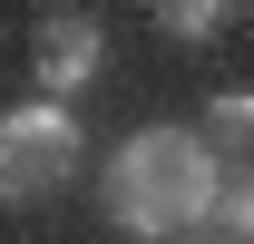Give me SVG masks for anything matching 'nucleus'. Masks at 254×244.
Wrapping results in <instances>:
<instances>
[{
	"mask_svg": "<svg viewBox=\"0 0 254 244\" xmlns=\"http://www.w3.org/2000/svg\"><path fill=\"white\" fill-rule=\"evenodd\" d=\"M225 195V166L195 127H137L108 166V215L147 244H176V235H205V215Z\"/></svg>",
	"mask_w": 254,
	"mask_h": 244,
	"instance_id": "f257e3e1",
	"label": "nucleus"
},
{
	"mask_svg": "<svg viewBox=\"0 0 254 244\" xmlns=\"http://www.w3.org/2000/svg\"><path fill=\"white\" fill-rule=\"evenodd\" d=\"M78 118H68L59 98H30V108H10L0 118V205H49L68 176H78Z\"/></svg>",
	"mask_w": 254,
	"mask_h": 244,
	"instance_id": "f03ea898",
	"label": "nucleus"
},
{
	"mask_svg": "<svg viewBox=\"0 0 254 244\" xmlns=\"http://www.w3.org/2000/svg\"><path fill=\"white\" fill-rule=\"evenodd\" d=\"M30 68H39V98H78L108 68V30H98V10H39V30H30Z\"/></svg>",
	"mask_w": 254,
	"mask_h": 244,
	"instance_id": "7ed1b4c3",
	"label": "nucleus"
},
{
	"mask_svg": "<svg viewBox=\"0 0 254 244\" xmlns=\"http://www.w3.org/2000/svg\"><path fill=\"white\" fill-rule=\"evenodd\" d=\"M205 147H254V88L205 98Z\"/></svg>",
	"mask_w": 254,
	"mask_h": 244,
	"instance_id": "20e7f679",
	"label": "nucleus"
},
{
	"mask_svg": "<svg viewBox=\"0 0 254 244\" xmlns=\"http://www.w3.org/2000/svg\"><path fill=\"white\" fill-rule=\"evenodd\" d=\"M215 215H225V225L254 244V156H245V166H225V195H215Z\"/></svg>",
	"mask_w": 254,
	"mask_h": 244,
	"instance_id": "39448f33",
	"label": "nucleus"
},
{
	"mask_svg": "<svg viewBox=\"0 0 254 244\" xmlns=\"http://www.w3.org/2000/svg\"><path fill=\"white\" fill-rule=\"evenodd\" d=\"M157 20H166L176 39H215V30H225V0H166Z\"/></svg>",
	"mask_w": 254,
	"mask_h": 244,
	"instance_id": "423d86ee",
	"label": "nucleus"
},
{
	"mask_svg": "<svg viewBox=\"0 0 254 244\" xmlns=\"http://www.w3.org/2000/svg\"><path fill=\"white\" fill-rule=\"evenodd\" d=\"M176 244H225V235H176Z\"/></svg>",
	"mask_w": 254,
	"mask_h": 244,
	"instance_id": "0eeeda50",
	"label": "nucleus"
}]
</instances>
